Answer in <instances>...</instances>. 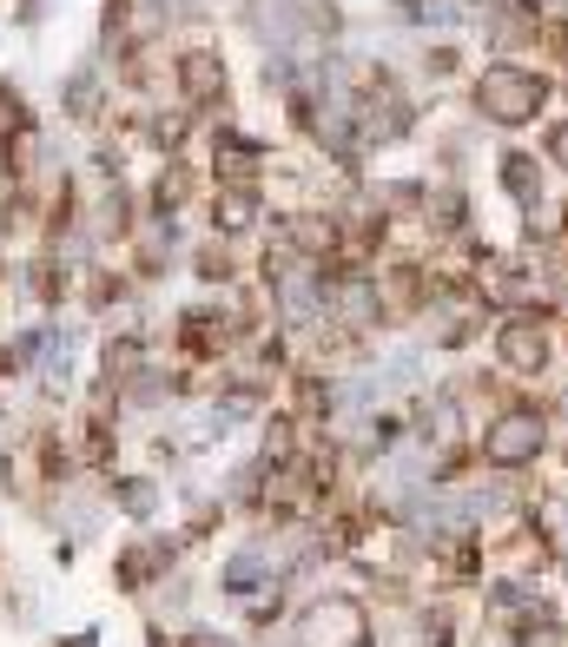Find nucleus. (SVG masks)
Returning a JSON list of instances; mask_svg holds the SVG:
<instances>
[{"instance_id":"nucleus-1","label":"nucleus","mask_w":568,"mask_h":647,"mask_svg":"<svg viewBox=\"0 0 568 647\" xmlns=\"http://www.w3.org/2000/svg\"><path fill=\"white\" fill-rule=\"evenodd\" d=\"M476 100H482V113H490L496 126H522V119L542 113L548 87H542L535 73H522V66H490V73H482V87H476Z\"/></svg>"},{"instance_id":"nucleus-2","label":"nucleus","mask_w":568,"mask_h":647,"mask_svg":"<svg viewBox=\"0 0 568 647\" xmlns=\"http://www.w3.org/2000/svg\"><path fill=\"white\" fill-rule=\"evenodd\" d=\"M535 449H542V423H535V410H509V417H496V423H490V436H482V456L503 462V469L529 462Z\"/></svg>"},{"instance_id":"nucleus-3","label":"nucleus","mask_w":568,"mask_h":647,"mask_svg":"<svg viewBox=\"0 0 568 647\" xmlns=\"http://www.w3.org/2000/svg\"><path fill=\"white\" fill-rule=\"evenodd\" d=\"M496 351H503L509 370H542L548 364V338L535 331V324H509V331L496 338Z\"/></svg>"},{"instance_id":"nucleus-4","label":"nucleus","mask_w":568,"mask_h":647,"mask_svg":"<svg viewBox=\"0 0 568 647\" xmlns=\"http://www.w3.org/2000/svg\"><path fill=\"white\" fill-rule=\"evenodd\" d=\"M503 186H509L516 199H535V192H542V173H535V158L509 152V158H503Z\"/></svg>"}]
</instances>
